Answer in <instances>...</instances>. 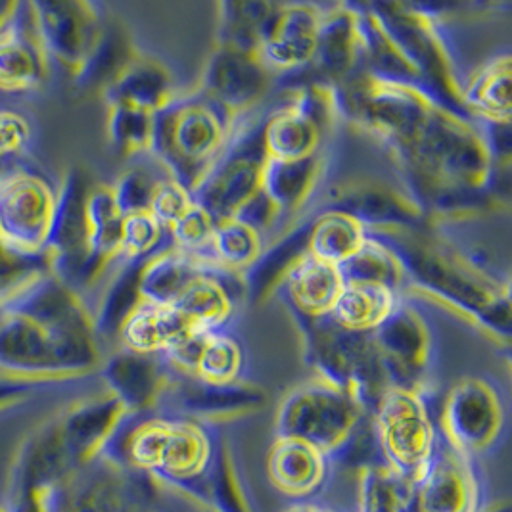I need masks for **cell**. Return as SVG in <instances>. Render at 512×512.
<instances>
[{
	"instance_id": "1",
	"label": "cell",
	"mask_w": 512,
	"mask_h": 512,
	"mask_svg": "<svg viewBox=\"0 0 512 512\" xmlns=\"http://www.w3.org/2000/svg\"><path fill=\"white\" fill-rule=\"evenodd\" d=\"M98 342L89 305L48 271L31 277L0 303L2 371L89 373L100 361Z\"/></svg>"
},
{
	"instance_id": "2",
	"label": "cell",
	"mask_w": 512,
	"mask_h": 512,
	"mask_svg": "<svg viewBox=\"0 0 512 512\" xmlns=\"http://www.w3.org/2000/svg\"><path fill=\"white\" fill-rule=\"evenodd\" d=\"M403 267L409 288L453 307L470 325L480 326L495 340L511 342V288H503L472 271L428 227L401 231H369Z\"/></svg>"
},
{
	"instance_id": "3",
	"label": "cell",
	"mask_w": 512,
	"mask_h": 512,
	"mask_svg": "<svg viewBox=\"0 0 512 512\" xmlns=\"http://www.w3.org/2000/svg\"><path fill=\"white\" fill-rule=\"evenodd\" d=\"M486 511L480 463L457 451L442 432L430 461L415 476L403 478L378 461L359 468L357 512Z\"/></svg>"
},
{
	"instance_id": "4",
	"label": "cell",
	"mask_w": 512,
	"mask_h": 512,
	"mask_svg": "<svg viewBox=\"0 0 512 512\" xmlns=\"http://www.w3.org/2000/svg\"><path fill=\"white\" fill-rule=\"evenodd\" d=\"M275 438L309 443L334 466L359 461L361 455L378 461L371 415L350 394L319 376L282 397L275 417Z\"/></svg>"
},
{
	"instance_id": "5",
	"label": "cell",
	"mask_w": 512,
	"mask_h": 512,
	"mask_svg": "<svg viewBox=\"0 0 512 512\" xmlns=\"http://www.w3.org/2000/svg\"><path fill=\"white\" fill-rule=\"evenodd\" d=\"M234 117L204 91L175 96L152 116L148 154L194 192L225 150Z\"/></svg>"
},
{
	"instance_id": "6",
	"label": "cell",
	"mask_w": 512,
	"mask_h": 512,
	"mask_svg": "<svg viewBox=\"0 0 512 512\" xmlns=\"http://www.w3.org/2000/svg\"><path fill=\"white\" fill-rule=\"evenodd\" d=\"M296 317V315H294ZM305 340V359L315 376L350 394L369 415L390 388L373 332L342 328L330 315L296 317Z\"/></svg>"
},
{
	"instance_id": "7",
	"label": "cell",
	"mask_w": 512,
	"mask_h": 512,
	"mask_svg": "<svg viewBox=\"0 0 512 512\" xmlns=\"http://www.w3.org/2000/svg\"><path fill=\"white\" fill-rule=\"evenodd\" d=\"M279 100L259 104L256 108L236 114L233 131L219 160L208 175L194 188V202L206 211L213 223L233 219L261 188V173L267 160L263 131Z\"/></svg>"
},
{
	"instance_id": "8",
	"label": "cell",
	"mask_w": 512,
	"mask_h": 512,
	"mask_svg": "<svg viewBox=\"0 0 512 512\" xmlns=\"http://www.w3.org/2000/svg\"><path fill=\"white\" fill-rule=\"evenodd\" d=\"M509 420V396L499 382L484 374H466L443 399L438 428L457 451L480 463L505 443Z\"/></svg>"
},
{
	"instance_id": "9",
	"label": "cell",
	"mask_w": 512,
	"mask_h": 512,
	"mask_svg": "<svg viewBox=\"0 0 512 512\" xmlns=\"http://www.w3.org/2000/svg\"><path fill=\"white\" fill-rule=\"evenodd\" d=\"M378 461L409 478L426 465L438 443V419L430 397L405 388H388L371 415Z\"/></svg>"
},
{
	"instance_id": "10",
	"label": "cell",
	"mask_w": 512,
	"mask_h": 512,
	"mask_svg": "<svg viewBox=\"0 0 512 512\" xmlns=\"http://www.w3.org/2000/svg\"><path fill=\"white\" fill-rule=\"evenodd\" d=\"M390 388H405L430 397L440 346L430 315L417 294L401 296L394 313L373 332Z\"/></svg>"
},
{
	"instance_id": "11",
	"label": "cell",
	"mask_w": 512,
	"mask_h": 512,
	"mask_svg": "<svg viewBox=\"0 0 512 512\" xmlns=\"http://www.w3.org/2000/svg\"><path fill=\"white\" fill-rule=\"evenodd\" d=\"M56 190L39 173L16 167L0 177V236L24 257H45Z\"/></svg>"
},
{
	"instance_id": "12",
	"label": "cell",
	"mask_w": 512,
	"mask_h": 512,
	"mask_svg": "<svg viewBox=\"0 0 512 512\" xmlns=\"http://www.w3.org/2000/svg\"><path fill=\"white\" fill-rule=\"evenodd\" d=\"M325 4L275 2L259 27L256 56L277 77L311 66Z\"/></svg>"
},
{
	"instance_id": "13",
	"label": "cell",
	"mask_w": 512,
	"mask_h": 512,
	"mask_svg": "<svg viewBox=\"0 0 512 512\" xmlns=\"http://www.w3.org/2000/svg\"><path fill=\"white\" fill-rule=\"evenodd\" d=\"M29 6L48 58L77 77L104 33L98 6L83 0H39Z\"/></svg>"
},
{
	"instance_id": "14",
	"label": "cell",
	"mask_w": 512,
	"mask_h": 512,
	"mask_svg": "<svg viewBox=\"0 0 512 512\" xmlns=\"http://www.w3.org/2000/svg\"><path fill=\"white\" fill-rule=\"evenodd\" d=\"M200 91L236 116L263 104L269 94L275 93V75L259 62L256 54L217 45Z\"/></svg>"
},
{
	"instance_id": "15",
	"label": "cell",
	"mask_w": 512,
	"mask_h": 512,
	"mask_svg": "<svg viewBox=\"0 0 512 512\" xmlns=\"http://www.w3.org/2000/svg\"><path fill=\"white\" fill-rule=\"evenodd\" d=\"M48 60L29 2H18L14 16L0 33V91L29 93L39 89L47 79Z\"/></svg>"
},
{
	"instance_id": "16",
	"label": "cell",
	"mask_w": 512,
	"mask_h": 512,
	"mask_svg": "<svg viewBox=\"0 0 512 512\" xmlns=\"http://www.w3.org/2000/svg\"><path fill=\"white\" fill-rule=\"evenodd\" d=\"M334 468L325 453L292 438H275L267 453L271 486L296 503H311L325 489Z\"/></svg>"
},
{
	"instance_id": "17",
	"label": "cell",
	"mask_w": 512,
	"mask_h": 512,
	"mask_svg": "<svg viewBox=\"0 0 512 512\" xmlns=\"http://www.w3.org/2000/svg\"><path fill=\"white\" fill-rule=\"evenodd\" d=\"M102 374L112 396L129 413L158 409L171 378L160 355H139L127 350L110 357Z\"/></svg>"
},
{
	"instance_id": "18",
	"label": "cell",
	"mask_w": 512,
	"mask_h": 512,
	"mask_svg": "<svg viewBox=\"0 0 512 512\" xmlns=\"http://www.w3.org/2000/svg\"><path fill=\"white\" fill-rule=\"evenodd\" d=\"M344 282L336 265L321 261L309 252L298 257L273 294L290 307L296 317H325L338 300Z\"/></svg>"
},
{
	"instance_id": "19",
	"label": "cell",
	"mask_w": 512,
	"mask_h": 512,
	"mask_svg": "<svg viewBox=\"0 0 512 512\" xmlns=\"http://www.w3.org/2000/svg\"><path fill=\"white\" fill-rule=\"evenodd\" d=\"M175 96L167 68L162 62L140 54H133L104 87L108 106H131L150 114L162 110Z\"/></svg>"
},
{
	"instance_id": "20",
	"label": "cell",
	"mask_w": 512,
	"mask_h": 512,
	"mask_svg": "<svg viewBox=\"0 0 512 512\" xmlns=\"http://www.w3.org/2000/svg\"><path fill=\"white\" fill-rule=\"evenodd\" d=\"M194 330L173 307L139 302L119 326L121 350L139 355H160Z\"/></svg>"
},
{
	"instance_id": "21",
	"label": "cell",
	"mask_w": 512,
	"mask_h": 512,
	"mask_svg": "<svg viewBox=\"0 0 512 512\" xmlns=\"http://www.w3.org/2000/svg\"><path fill=\"white\" fill-rule=\"evenodd\" d=\"M511 68V50H507L468 77L459 100L470 116L480 121L511 123Z\"/></svg>"
},
{
	"instance_id": "22",
	"label": "cell",
	"mask_w": 512,
	"mask_h": 512,
	"mask_svg": "<svg viewBox=\"0 0 512 512\" xmlns=\"http://www.w3.org/2000/svg\"><path fill=\"white\" fill-rule=\"evenodd\" d=\"M208 263L211 261L188 256L177 248L163 250L146 259L139 275L140 302L163 307L173 305Z\"/></svg>"
},
{
	"instance_id": "23",
	"label": "cell",
	"mask_w": 512,
	"mask_h": 512,
	"mask_svg": "<svg viewBox=\"0 0 512 512\" xmlns=\"http://www.w3.org/2000/svg\"><path fill=\"white\" fill-rule=\"evenodd\" d=\"M87 246L89 257L102 271L112 273L119 263L123 213L117 206L112 185H94L87 192Z\"/></svg>"
},
{
	"instance_id": "24",
	"label": "cell",
	"mask_w": 512,
	"mask_h": 512,
	"mask_svg": "<svg viewBox=\"0 0 512 512\" xmlns=\"http://www.w3.org/2000/svg\"><path fill=\"white\" fill-rule=\"evenodd\" d=\"M401 296L403 294L376 284H344L328 315L342 328L374 332L394 313Z\"/></svg>"
},
{
	"instance_id": "25",
	"label": "cell",
	"mask_w": 512,
	"mask_h": 512,
	"mask_svg": "<svg viewBox=\"0 0 512 512\" xmlns=\"http://www.w3.org/2000/svg\"><path fill=\"white\" fill-rule=\"evenodd\" d=\"M246 353L231 328L210 332L196 359L194 371L188 376L196 382L229 388L244 384Z\"/></svg>"
},
{
	"instance_id": "26",
	"label": "cell",
	"mask_w": 512,
	"mask_h": 512,
	"mask_svg": "<svg viewBox=\"0 0 512 512\" xmlns=\"http://www.w3.org/2000/svg\"><path fill=\"white\" fill-rule=\"evenodd\" d=\"M367 242L365 229L348 215L319 213L311 221L307 252L330 265H340L355 256Z\"/></svg>"
},
{
	"instance_id": "27",
	"label": "cell",
	"mask_w": 512,
	"mask_h": 512,
	"mask_svg": "<svg viewBox=\"0 0 512 512\" xmlns=\"http://www.w3.org/2000/svg\"><path fill=\"white\" fill-rule=\"evenodd\" d=\"M338 271L344 284H376L390 288L396 294L411 292L409 280L399 261L369 236L355 256L338 265Z\"/></svg>"
},
{
	"instance_id": "28",
	"label": "cell",
	"mask_w": 512,
	"mask_h": 512,
	"mask_svg": "<svg viewBox=\"0 0 512 512\" xmlns=\"http://www.w3.org/2000/svg\"><path fill=\"white\" fill-rule=\"evenodd\" d=\"M265 252V242L248 225L225 219L213 225L211 254L217 265L233 273H246Z\"/></svg>"
},
{
	"instance_id": "29",
	"label": "cell",
	"mask_w": 512,
	"mask_h": 512,
	"mask_svg": "<svg viewBox=\"0 0 512 512\" xmlns=\"http://www.w3.org/2000/svg\"><path fill=\"white\" fill-rule=\"evenodd\" d=\"M275 2H225L219 6V45L256 54L257 33Z\"/></svg>"
},
{
	"instance_id": "30",
	"label": "cell",
	"mask_w": 512,
	"mask_h": 512,
	"mask_svg": "<svg viewBox=\"0 0 512 512\" xmlns=\"http://www.w3.org/2000/svg\"><path fill=\"white\" fill-rule=\"evenodd\" d=\"M165 177L171 175L150 154L133 160L131 167L125 169L112 185L121 213L129 215L150 210L154 190Z\"/></svg>"
},
{
	"instance_id": "31",
	"label": "cell",
	"mask_w": 512,
	"mask_h": 512,
	"mask_svg": "<svg viewBox=\"0 0 512 512\" xmlns=\"http://www.w3.org/2000/svg\"><path fill=\"white\" fill-rule=\"evenodd\" d=\"M169 248H175L171 234L150 211H137L123 217L119 259L146 261Z\"/></svg>"
},
{
	"instance_id": "32",
	"label": "cell",
	"mask_w": 512,
	"mask_h": 512,
	"mask_svg": "<svg viewBox=\"0 0 512 512\" xmlns=\"http://www.w3.org/2000/svg\"><path fill=\"white\" fill-rule=\"evenodd\" d=\"M152 116L131 106H108V137L119 156L133 162L148 154Z\"/></svg>"
},
{
	"instance_id": "33",
	"label": "cell",
	"mask_w": 512,
	"mask_h": 512,
	"mask_svg": "<svg viewBox=\"0 0 512 512\" xmlns=\"http://www.w3.org/2000/svg\"><path fill=\"white\" fill-rule=\"evenodd\" d=\"M213 219L196 202L190 210L169 229L173 246L188 256L215 263L211 254Z\"/></svg>"
},
{
	"instance_id": "34",
	"label": "cell",
	"mask_w": 512,
	"mask_h": 512,
	"mask_svg": "<svg viewBox=\"0 0 512 512\" xmlns=\"http://www.w3.org/2000/svg\"><path fill=\"white\" fill-rule=\"evenodd\" d=\"M31 144L29 121L20 112L0 108V177L16 169Z\"/></svg>"
},
{
	"instance_id": "35",
	"label": "cell",
	"mask_w": 512,
	"mask_h": 512,
	"mask_svg": "<svg viewBox=\"0 0 512 512\" xmlns=\"http://www.w3.org/2000/svg\"><path fill=\"white\" fill-rule=\"evenodd\" d=\"M192 206V192L177 183L173 177H165L154 190L148 211L169 231Z\"/></svg>"
},
{
	"instance_id": "36",
	"label": "cell",
	"mask_w": 512,
	"mask_h": 512,
	"mask_svg": "<svg viewBox=\"0 0 512 512\" xmlns=\"http://www.w3.org/2000/svg\"><path fill=\"white\" fill-rule=\"evenodd\" d=\"M41 271H47L45 257L20 256L0 236V298H6Z\"/></svg>"
},
{
	"instance_id": "37",
	"label": "cell",
	"mask_w": 512,
	"mask_h": 512,
	"mask_svg": "<svg viewBox=\"0 0 512 512\" xmlns=\"http://www.w3.org/2000/svg\"><path fill=\"white\" fill-rule=\"evenodd\" d=\"M16 8H18V2H0V33L10 22V18L14 16Z\"/></svg>"
},
{
	"instance_id": "38",
	"label": "cell",
	"mask_w": 512,
	"mask_h": 512,
	"mask_svg": "<svg viewBox=\"0 0 512 512\" xmlns=\"http://www.w3.org/2000/svg\"><path fill=\"white\" fill-rule=\"evenodd\" d=\"M286 512H334L332 509H328L325 505H319L315 501L311 503H294L290 509Z\"/></svg>"
},
{
	"instance_id": "39",
	"label": "cell",
	"mask_w": 512,
	"mask_h": 512,
	"mask_svg": "<svg viewBox=\"0 0 512 512\" xmlns=\"http://www.w3.org/2000/svg\"><path fill=\"white\" fill-rule=\"evenodd\" d=\"M2 300H4V298H0V303H2Z\"/></svg>"
}]
</instances>
